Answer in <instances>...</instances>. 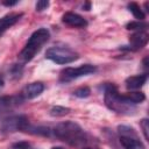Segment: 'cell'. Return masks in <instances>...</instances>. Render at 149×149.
I'll return each instance as SVG.
<instances>
[{
    "instance_id": "obj_1",
    "label": "cell",
    "mask_w": 149,
    "mask_h": 149,
    "mask_svg": "<svg viewBox=\"0 0 149 149\" xmlns=\"http://www.w3.org/2000/svg\"><path fill=\"white\" fill-rule=\"evenodd\" d=\"M52 133L57 139L73 147H79L87 142L86 133L78 123L73 121H64L58 123L54 128Z\"/></svg>"
},
{
    "instance_id": "obj_2",
    "label": "cell",
    "mask_w": 149,
    "mask_h": 149,
    "mask_svg": "<svg viewBox=\"0 0 149 149\" xmlns=\"http://www.w3.org/2000/svg\"><path fill=\"white\" fill-rule=\"evenodd\" d=\"M49 37H50V33L47 28H40V29L35 30L30 35L27 43L24 44L23 49L17 55L20 64L23 65V64L30 62L36 56V54L42 49V47L49 41Z\"/></svg>"
},
{
    "instance_id": "obj_3",
    "label": "cell",
    "mask_w": 149,
    "mask_h": 149,
    "mask_svg": "<svg viewBox=\"0 0 149 149\" xmlns=\"http://www.w3.org/2000/svg\"><path fill=\"white\" fill-rule=\"evenodd\" d=\"M104 100H105V105L113 112L120 114H132L135 111V105L128 102L123 97V94L119 93L113 84L105 85Z\"/></svg>"
},
{
    "instance_id": "obj_4",
    "label": "cell",
    "mask_w": 149,
    "mask_h": 149,
    "mask_svg": "<svg viewBox=\"0 0 149 149\" xmlns=\"http://www.w3.org/2000/svg\"><path fill=\"white\" fill-rule=\"evenodd\" d=\"M45 58L56 64H69L79 58L78 52L66 47H51L45 52Z\"/></svg>"
},
{
    "instance_id": "obj_5",
    "label": "cell",
    "mask_w": 149,
    "mask_h": 149,
    "mask_svg": "<svg viewBox=\"0 0 149 149\" xmlns=\"http://www.w3.org/2000/svg\"><path fill=\"white\" fill-rule=\"evenodd\" d=\"M119 141L125 149H144L143 143L137 137L135 130L128 126H119Z\"/></svg>"
},
{
    "instance_id": "obj_6",
    "label": "cell",
    "mask_w": 149,
    "mask_h": 149,
    "mask_svg": "<svg viewBox=\"0 0 149 149\" xmlns=\"http://www.w3.org/2000/svg\"><path fill=\"white\" fill-rule=\"evenodd\" d=\"M29 126V121L24 115H10L5 118L0 122V132L2 134H9L19 130H26Z\"/></svg>"
},
{
    "instance_id": "obj_7",
    "label": "cell",
    "mask_w": 149,
    "mask_h": 149,
    "mask_svg": "<svg viewBox=\"0 0 149 149\" xmlns=\"http://www.w3.org/2000/svg\"><path fill=\"white\" fill-rule=\"evenodd\" d=\"M97 71V68L91 64H84L78 68H65L61 71L59 74V81L61 83H69L77 78L88 76L91 73H94Z\"/></svg>"
},
{
    "instance_id": "obj_8",
    "label": "cell",
    "mask_w": 149,
    "mask_h": 149,
    "mask_svg": "<svg viewBox=\"0 0 149 149\" xmlns=\"http://www.w3.org/2000/svg\"><path fill=\"white\" fill-rule=\"evenodd\" d=\"M148 40H149V35L147 34V31L144 30L136 31L129 36V48L127 50H133V51L140 50L147 45Z\"/></svg>"
},
{
    "instance_id": "obj_9",
    "label": "cell",
    "mask_w": 149,
    "mask_h": 149,
    "mask_svg": "<svg viewBox=\"0 0 149 149\" xmlns=\"http://www.w3.org/2000/svg\"><path fill=\"white\" fill-rule=\"evenodd\" d=\"M62 21L65 24L73 27V28H85L87 26V21L83 16L73 12H66L65 14H63Z\"/></svg>"
},
{
    "instance_id": "obj_10",
    "label": "cell",
    "mask_w": 149,
    "mask_h": 149,
    "mask_svg": "<svg viewBox=\"0 0 149 149\" xmlns=\"http://www.w3.org/2000/svg\"><path fill=\"white\" fill-rule=\"evenodd\" d=\"M44 91V85L41 81H34L24 86V88L21 92V98L22 99H34L38 97L42 92Z\"/></svg>"
},
{
    "instance_id": "obj_11",
    "label": "cell",
    "mask_w": 149,
    "mask_h": 149,
    "mask_svg": "<svg viewBox=\"0 0 149 149\" xmlns=\"http://www.w3.org/2000/svg\"><path fill=\"white\" fill-rule=\"evenodd\" d=\"M22 13H10L5 15L3 17L0 19V36L7 30L9 29L12 26H14L21 17H22Z\"/></svg>"
},
{
    "instance_id": "obj_12",
    "label": "cell",
    "mask_w": 149,
    "mask_h": 149,
    "mask_svg": "<svg viewBox=\"0 0 149 149\" xmlns=\"http://www.w3.org/2000/svg\"><path fill=\"white\" fill-rule=\"evenodd\" d=\"M148 79V74L147 73H143V74H136V76H130L126 79L125 84H126V87L128 90H137L140 87H142L146 81Z\"/></svg>"
},
{
    "instance_id": "obj_13",
    "label": "cell",
    "mask_w": 149,
    "mask_h": 149,
    "mask_svg": "<svg viewBox=\"0 0 149 149\" xmlns=\"http://www.w3.org/2000/svg\"><path fill=\"white\" fill-rule=\"evenodd\" d=\"M123 97L126 98V100L133 105H136V104H141L142 101H144L146 99V95L144 93L142 92H129V93H126L123 94Z\"/></svg>"
},
{
    "instance_id": "obj_14",
    "label": "cell",
    "mask_w": 149,
    "mask_h": 149,
    "mask_svg": "<svg viewBox=\"0 0 149 149\" xmlns=\"http://www.w3.org/2000/svg\"><path fill=\"white\" fill-rule=\"evenodd\" d=\"M127 7H128V9L132 12V14L134 15V17H135V19H137L139 21L144 20L146 15H144L143 10L141 9V7H140V6H139L136 2H129Z\"/></svg>"
},
{
    "instance_id": "obj_15",
    "label": "cell",
    "mask_w": 149,
    "mask_h": 149,
    "mask_svg": "<svg viewBox=\"0 0 149 149\" xmlns=\"http://www.w3.org/2000/svg\"><path fill=\"white\" fill-rule=\"evenodd\" d=\"M70 111H71V109H70L69 107H64V106H52V107L50 108V111H49V114H50L51 116L58 118V116H64V115L69 114Z\"/></svg>"
},
{
    "instance_id": "obj_16",
    "label": "cell",
    "mask_w": 149,
    "mask_h": 149,
    "mask_svg": "<svg viewBox=\"0 0 149 149\" xmlns=\"http://www.w3.org/2000/svg\"><path fill=\"white\" fill-rule=\"evenodd\" d=\"M147 27H148V24L143 21H132V22L127 23V26H126V28L128 30H137V31L144 30Z\"/></svg>"
},
{
    "instance_id": "obj_17",
    "label": "cell",
    "mask_w": 149,
    "mask_h": 149,
    "mask_svg": "<svg viewBox=\"0 0 149 149\" xmlns=\"http://www.w3.org/2000/svg\"><path fill=\"white\" fill-rule=\"evenodd\" d=\"M73 94L78 98H87L91 94V90L87 86H81V87H78L77 90H74Z\"/></svg>"
},
{
    "instance_id": "obj_18",
    "label": "cell",
    "mask_w": 149,
    "mask_h": 149,
    "mask_svg": "<svg viewBox=\"0 0 149 149\" xmlns=\"http://www.w3.org/2000/svg\"><path fill=\"white\" fill-rule=\"evenodd\" d=\"M140 126L142 128V132H143V136L147 141H149V135H148V130H149V121L148 119H142L141 122H140Z\"/></svg>"
},
{
    "instance_id": "obj_19",
    "label": "cell",
    "mask_w": 149,
    "mask_h": 149,
    "mask_svg": "<svg viewBox=\"0 0 149 149\" xmlns=\"http://www.w3.org/2000/svg\"><path fill=\"white\" fill-rule=\"evenodd\" d=\"M10 149H30V144L27 141H20L13 143L10 146Z\"/></svg>"
},
{
    "instance_id": "obj_20",
    "label": "cell",
    "mask_w": 149,
    "mask_h": 149,
    "mask_svg": "<svg viewBox=\"0 0 149 149\" xmlns=\"http://www.w3.org/2000/svg\"><path fill=\"white\" fill-rule=\"evenodd\" d=\"M48 7H49V1H47V0H40L35 5V8L37 12H42V10L47 9Z\"/></svg>"
},
{
    "instance_id": "obj_21",
    "label": "cell",
    "mask_w": 149,
    "mask_h": 149,
    "mask_svg": "<svg viewBox=\"0 0 149 149\" xmlns=\"http://www.w3.org/2000/svg\"><path fill=\"white\" fill-rule=\"evenodd\" d=\"M5 6H7V7H12V6H15L16 3H17V1L15 0V1H3L2 2Z\"/></svg>"
},
{
    "instance_id": "obj_22",
    "label": "cell",
    "mask_w": 149,
    "mask_h": 149,
    "mask_svg": "<svg viewBox=\"0 0 149 149\" xmlns=\"http://www.w3.org/2000/svg\"><path fill=\"white\" fill-rule=\"evenodd\" d=\"M143 68L148 69V57H144V59H143Z\"/></svg>"
},
{
    "instance_id": "obj_23",
    "label": "cell",
    "mask_w": 149,
    "mask_h": 149,
    "mask_svg": "<svg viewBox=\"0 0 149 149\" xmlns=\"http://www.w3.org/2000/svg\"><path fill=\"white\" fill-rule=\"evenodd\" d=\"M3 84H5V80H3V77L0 74V90L3 87Z\"/></svg>"
},
{
    "instance_id": "obj_24",
    "label": "cell",
    "mask_w": 149,
    "mask_h": 149,
    "mask_svg": "<svg viewBox=\"0 0 149 149\" xmlns=\"http://www.w3.org/2000/svg\"><path fill=\"white\" fill-rule=\"evenodd\" d=\"M90 8H91V3H90V2H86V3L84 5V9H85V10H90Z\"/></svg>"
},
{
    "instance_id": "obj_25",
    "label": "cell",
    "mask_w": 149,
    "mask_h": 149,
    "mask_svg": "<svg viewBox=\"0 0 149 149\" xmlns=\"http://www.w3.org/2000/svg\"><path fill=\"white\" fill-rule=\"evenodd\" d=\"M51 149H64V148H62V147H52Z\"/></svg>"
},
{
    "instance_id": "obj_26",
    "label": "cell",
    "mask_w": 149,
    "mask_h": 149,
    "mask_svg": "<svg viewBox=\"0 0 149 149\" xmlns=\"http://www.w3.org/2000/svg\"><path fill=\"white\" fill-rule=\"evenodd\" d=\"M83 149H93V148H88V147H86V148H83Z\"/></svg>"
}]
</instances>
